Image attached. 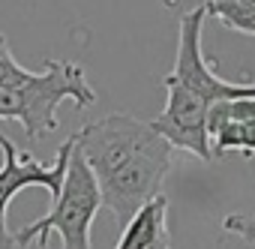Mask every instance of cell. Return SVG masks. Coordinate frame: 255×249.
I'll return each instance as SVG.
<instances>
[{
  "mask_svg": "<svg viewBox=\"0 0 255 249\" xmlns=\"http://www.w3.org/2000/svg\"><path fill=\"white\" fill-rule=\"evenodd\" d=\"M72 147H75V141L69 135L57 147L54 165H42L33 153H18V147L6 135H0V153H3V165H0V249H12L15 246V237H12V231L6 225L9 201L27 186H45L51 192V198H54L60 192V186H63Z\"/></svg>",
  "mask_w": 255,
  "mask_h": 249,
  "instance_id": "277c9868",
  "label": "cell"
},
{
  "mask_svg": "<svg viewBox=\"0 0 255 249\" xmlns=\"http://www.w3.org/2000/svg\"><path fill=\"white\" fill-rule=\"evenodd\" d=\"M222 228L228 234H237L240 240L246 243H255V216H240V213H231L222 219Z\"/></svg>",
  "mask_w": 255,
  "mask_h": 249,
  "instance_id": "30bf717a",
  "label": "cell"
},
{
  "mask_svg": "<svg viewBox=\"0 0 255 249\" xmlns=\"http://www.w3.org/2000/svg\"><path fill=\"white\" fill-rule=\"evenodd\" d=\"M228 3H255V0H228Z\"/></svg>",
  "mask_w": 255,
  "mask_h": 249,
  "instance_id": "7c38bea8",
  "label": "cell"
},
{
  "mask_svg": "<svg viewBox=\"0 0 255 249\" xmlns=\"http://www.w3.org/2000/svg\"><path fill=\"white\" fill-rule=\"evenodd\" d=\"M210 150L216 159H222L228 150H243V153H255V117H243V120H228L210 135Z\"/></svg>",
  "mask_w": 255,
  "mask_h": 249,
  "instance_id": "52a82bcc",
  "label": "cell"
},
{
  "mask_svg": "<svg viewBox=\"0 0 255 249\" xmlns=\"http://www.w3.org/2000/svg\"><path fill=\"white\" fill-rule=\"evenodd\" d=\"M39 249H48V237H39Z\"/></svg>",
  "mask_w": 255,
  "mask_h": 249,
  "instance_id": "8fae6325",
  "label": "cell"
},
{
  "mask_svg": "<svg viewBox=\"0 0 255 249\" xmlns=\"http://www.w3.org/2000/svg\"><path fill=\"white\" fill-rule=\"evenodd\" d=\"M30 75H33V72H30V69H24V66L12 57L6 36L0 33V87H6V84H18V81H27Z\"/></svg>",
  "mask_w": 255,
  "mask_h": 249,
  "instance_id": "9c48e42d",
  "label": "cell"
},
{
  "mask_svg": "<svg viewBox=\"0 0 255 249\" xmlns=\"http://www.w3.org/2000/svg\"><path fill=\"white\" fill-rule=\"evenodd\" d=\"M204 12L219 18L237 33L255 36V3H228V0H204Z\"/></svg>",
  "mask_w": 255,
  "mask_h": 249,
  "instance_id": "ba28073f",
  "label": "cell"
},
{
  "mask_svg": "<svg viewBox=\"0 0 255 249\" xmlns=\"http://www.w3.org/2000/svg\"><path fill=\"white\" fill-rule=\"evenodd\" d=\"M72 141L99 183L102 207H108L117 222H126L144 201L159 195L174 159V144L126 111L87 123Z\"/></svg>",
  "mask_w": 255,
  "mask_h": 249,
  "instance_id": "6da1fadb",
  "label": "cell"
},
{
  "mask_svg": "<svg viewBox=\"0 0 255 249\" xmlns=\"http://www.w3.org/2000/svg\"><path fill=\"white\" fill-rule=\"evenodd\" d=\"M114 249H171L168 234V198L159 192L144 201L129 219Z\"/></svg>",
  "mask_w": 255,
  "mask_h": 249,
  "instance_id": "8992f818",
  "label": "cell"
},
{
  "mask_svg": "<svg viewBox=\"0 0 255 249\" xmlns=\"http://www.w3.org/2000/svg\"><path fill=\"white\" fill-rule=\"evenodd\" d=\"M75 108L96 105V90L90 87L84 66L75 60H48L42 72H33L27 81L0 87V120H18L27 138L39 141L42 135L57 132L60 102Z\"/></svg>",
  "mask_w": 255,
  "mask_h": 249,
  "instance_id": "7a4b0ae2",
  "label": "cell"
},
{
  "mask_svg": "<svg viewBox=\"0 0 255 249\" xmlns=\"http://www.w3.org/2000/svg\"><path fill=\"white\" fill-rule=\"evenodd\" d=\"M99 207H102L99 183H96L84 153L78 147H72L63 186L54 195V207L42 219L12 231L15 246H27L33 240L48 237L51 231H57L60 240H63V249H93L90 246V225H93Z\"/></svg>",
  "mask_w": 255,
  "mask_h": 249,
  "instance_id": "3957f363",
  "label": "cell"
},
{
  "mask_svg": "<svg viewBox=\"0 0 255 249\" xmlns=\"http://www.w3.org/2000/svg\"><path fill=\"white\" fill-rule=\"evenodd\" d=\"M165 84V108L156 120H150V126L165 135L177 150H189L195 153L201 162L213 159L210 150V132H207V114H210V102L192 90H186L183 84L171 81L168 75L162 78Z\"/></svg>",
  "mask_w": 255,
  "mask_h": 249,
  "instance_id": "5b68a950",
  "label": "cell"
}]
</instances>
